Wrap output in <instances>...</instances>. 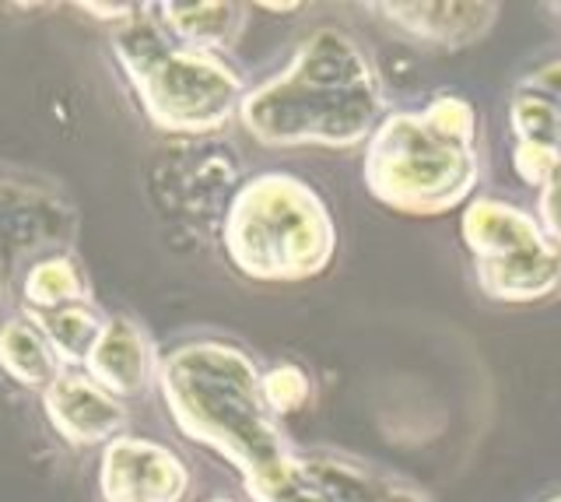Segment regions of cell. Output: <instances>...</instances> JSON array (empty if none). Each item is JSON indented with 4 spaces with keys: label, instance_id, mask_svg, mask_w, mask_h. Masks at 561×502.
<instances>
[{
    "label": "cell",
    "instance_id": "11",
    "mask_svg": "<svg viewBox=\"0 0 561 502\" xmlns=\"http://www.w3.org/2000/svg\"><path fill=\"white\" fill-rule=\"evenodd\" d=\"M158 369H162V358H158L148 331L130 317H113L105 323L99 349L84 366V373L119 401L148 393L151 384H158Z\"/></svg>",
    "mask_w": 561,
    "mask_h": 502
},
{
    "label": "cell",
    "instance_id": "26",
    "mask_svg": "<svg viewBox=\"0 0 561 502\" xmlns=\"http://www.w3.org/2000/svg\"><path fill=\"white\" fill-rule=\"evenodd\" d=\"M263 11H298L302 4H260Z\"/></svg>",
    "mask_w": 561,
    "mask_h": 502
},
{
    "label": "cell",
    "instance_id": "4",
    "mask_svg": "<svg viewBox=\"0 0 561 502\" xmlns=\"http://www.w3.org/2000/svg\"><path fill=\"white\" fill-rule=\"evenodd\" d=\"M221 247L242 278L298 285L337 256V221L320 190L291 172H260L242 180L221 221Z\"/></svg>",
    "mask_w": 561,
    "mask_h": 502
},
{
    "label": "cell",
    "instance_id": "2",
    "mask_svg": "<svg viewBox=\"0 0 561 502\" xmlns=\"http://www.w3.org/2000/svg\"><path fill=\"white\" fill-rule=\"evenodd\" d=\"M158 390L186 440L232 464L245 489L295 460L280 419L263 401V373L232 341H186L162 358Z\"/></svg>",
    "mask_w": 561,
    "mask_h": 502
},
{
    "label": "cell",
    "instance_id": "27",
    "mask_svg": "<svg viewBox=\"0 0 561 502\" xmlns=\"http://www.w3.org/2000/svg\"><path fill=\"white\" fill-rule=\"evenodd\" d=\"M204 502H239V499H232V495H210V499H204Z\"/></svg>",
    "mask_w": 561,
    "mask_h": 502
},
{
    "label": "cell",
    "instance_id": "21",
    "mask_svg": "<svg viewBox=\"0 0 561 502\" xmlns=\"http://www.w3.org/2000/svg\"><path fill=\"white\" fill-rule=\"evenodd\" d=\"M513 169H516V176H519L526 186L543 190L551 180H558V176H561V148L516 141V151H513Z\"/></svg>",
    "mask_w": 561,
    "mask_h": 502
},
{
    "label": "cell",
    "instance_id": "9",
    "mask_svg": "<svg viewBox=\"0 0 561 502\" xmlns=\"http://www.w3.org/2000/svg\"><path fill=\"white\" fill-rule=\"evenodd\" d=\"M43 411L57 436L78 449L110 446L123 436L130 414L119 397L99 387L88 373H64L49 390H43Z\"/></svg>",
    "mask_w": 561,
    "mask_h": 502
},
{
    "label": "cell",
    "instance_id": "10",
    "mask_svg": "<svg viewBox=\"0 0 561 502\" xmlns=\"http://www.w3.org/2000/svg\"><path fill=\"white\" fill-rule=\"evenodd\" d=\"M379 11L386 22L397 25L403 36H411L425 46L435 49H467L473 43H481L499 22V4H443V0H432V4H368Z\"/></svg>",
    "mask_w": 561,
    "mask_h": 502
},
{
    "label": "cell",
    "instance_id": "28",
    "mask_svg": "<svg viewBox=\"0 0 561 502\" xmlns=\"http://www.w3.org/2000/svg\"><path fill=\"white\" fill-rule=\"evenodd\" d=\"M551 11H558V19H561V0H558V4H551Z\"/></svg>",
    "mask_w": 561,
    "mask_h": 502
},
{
    "label": "cell",
    "instance_id": "24",
    "mask_svg": "<svg viewBox=\"0 0 561 502\" xmlns=\"http://www.w3.org/2000/svg\"><path fill=\"white\" fill-rule=\"evenodd\" d=\"M78 8L88 11V14H95V19H102V22H113L116 28L127 25L140 11V4H78Z\"/></svg>",
    "mask_w": 561,
    "mask_h": 502
},
{
    "label": "cell",
    "instance_id": "25",
    "mask_svg": "<svg viewBox=\"0 0 561 502\" xmlns=\"http://www.w3.org/2000/svg\"><path fill=\"white\" fill-rule=\"evenodd\" d=\"M11 285H14V282H11V274L4 271V264H0V296H8Z\"/></svg>",
    "mask_w": 561,
    "mask_h": 502
},
{
    "label": "cell",
    "instance_id": "19",
    "mask_svg": "<svg viewBox=\"0 0 561 502\" xmlns=\"http://www.w3.org/2000/svg\"><path fill=\"white\" fill-rule=\"evenodd\" d=\"M508 127L516 141L561 148V106L537 92H519L508 106Z\"/></svg>",
    "mask_w": 561,
    "mask_h": 502
},
{
    "label": "cell",
    "instance_id": "20",
    "mask_svg": "<svg viewBox=\"0 0 561 502\" xmlns=\"http://www.w3.org/2000/svg\"><path fill=\"white\" fill-rule=\"evenodd\" d=\"M316 384L309 369H302L298 362H277L267 373H263V401L277 414H295L312 404Z\"/></svg>",
    "mask_w": 561,
    "mask_h": 502
},
{
    "label": "cell",
    "instance_id": "29",
    "mask_svg": "<svg viewBox=\"0 0 561 502\" xmlns=\"http://www.w3.org/2000/svg\"><path fill=\"white\" fill-rule=\"evenodd\" d=\"M543 502H561V495H551V499H543Z\"/></svg>",
    "mask_w": 561,
    "mask_h": 502
},
{
    "label": "cell",
    "instance_id": "14",
    "mask_svg": "<svg viewBox=\"0 0 561 502\" xmlns=\"http://www.w3.org/2000/svg\"><path fill=\"white\" fill-rule=\"evenodd\" d=\"M0 369L25 390H49L64 376V362L32 317L0 323Z\"/></svg>",
    "mask_w": 561,
    "mask_h": 502
},
{
    "label": "cell",
    "instance_id": "3",
    "mask_svg": "<svg viewBox=\"0 0 561 502\" xmlns=\"http://www.w3.org/2000/svg\"><path fill=\"white\" fill-rule=\"evenodd\" d=\"M478 134V110L463 95H438L417 113H386L365 141V190L414 218L467 207L481 183Z\"/></svg>",
    "mask_w": 561,
    "mask_h": 502
},
{
    "label": "cell",
    "instance_id": "15",
    "mask_svg": "<svg viewBox=\"0 0 561 502\" xmlns=\"http://www.w3.org/2000/svg\"><path fill=\"white\" fill-rule=\"evenodd\" d=\"M22 303L28 317L57 313L67 306H84L92 303V285L84 278V267L70 253L46 256V261L32 264L22 278Z\"/></svg>",
    "mask_w": 561,
    "mask_h": 502
},
{
    "label": "cell",
    "instance_id": "18",
    "mask_svg": "<svg viewBox=\"0 0 561 502\" xmlns=\"http://www.w3.org/2000/svg\"><path fill=\"white\" fill-rule=\"evenodd\" d=\"M320 464L327 467L330 481L337 484L344 502H432L425 492H417L414 484L400 481L393 475L373 471L351 457L341 454H320Z\"/></svg>",
    "mask_w": 561,
    "mask_h": 502
},
{
    "label": "cell",
    "instance_id": "7",
    "mask_svg": "<svg viewBox=\"0 0 561 502\" xmlns=\"http://www.w3.org/2000/svg\"><path fill=\"white\" fill-rule=\"evenodd\" d=\"M78 236V212L57 186L0 172V264L22 285L32 264L70 253Z\"/></svg>",
    "mask_w": 561,
    "mask_h": 502
},
{
    "label": "cell",
    "instance_id": "16",
    "mask_svg": "<svg viewBox=\"0 0 561 502\" xmlns=\"http://www.w3.org/2000/svg\"><path fill=\"white\" fill-rule=\"evenodd\" d=\"M32 320L43 327L53 352H57V358L70 369L88 366V358H92V352L99 349V341L105 334V323H110L92 303L67 306V309H57V313H43Z\"/></svg>",
    "mask_w": 561,
    "mask_h": 502
},
{
    "label": "cell",
    "instance_id": "5",
    "mask_svg": "<svg viewBox=\"0 0 561 502\" xmlns=\"http://www.w3.org/2000/svg\"><path fill=\"white\" fill-rule=\"evenodd\" d=\"M140 4L127 25L113 32L116 64L127 75L140 110L158 130L207 137L232 124L245 99V81L221 54L183 46Z\"/></svg>",
    "mask_w": 561,
    "mask_h": 502
},
{
    "label": "cell",
    "instance_id": "6",
    "mask_svg": "<svg viewBox=\"0 0 561 502\" xmlns=\"http://www.w3.org/2000/svg\"><path fill=\"white\" fill-rule=\"evenodd\" d=\"M460 236L488 299L530 306L561 292V247L519 204L473 197L463 207Z\"/></svg>",
    "mask_w": 561,
    "mask_h": 502
},
{
    "label": "cell",
    "instance_id": "17",
    "mask_svg": "<svg viewBox=\"0 0 561 502\" xmlns=\"http://www.w3.org/2000/svg\"><path fill=\"white\" fill-rule=\"evenodd\" d=\"M253 502H344L341 489L330 481L320 454H295V460L274 478L253 484Z\"/></svg>",
    "mask_w": 561,
    "mask_h": 502
},
{
    "label": "cell",
    "instance_id": "13",
    "mask_svg": "<svg viewBox=\"0 0 561 502\" xmlns=\"http://www.w3.org/2000/svg\"><path fill=\"white\" fill-rule=\"evenodd\" d=\"M175 39L193 49H207V54H221L232 49L239 36L245 32V8L242 4H225V0H207V4H151Z\"/></svg>",
    "mask_w": 561,
    "mask_h": 502
},
{
    "label": "cell",
    "instance_id": "23",
    "mask_svg": "<svg viewBox=\"0 0 561 502\" xmlns=\"http://www.w3.org/2000/svg\"><path fill=\"white\" fill-rule=\"evenodd\" d=\"M523 92H537L561 106V60H551V64H543L540 71H534L523 81Z\"/></svg>",
    "mask_w": 561,
    "mask_h": 502
},
{
    "label": "cell",
    "instance_id": "8",
    "mask_svg": "<svg viewBox=\"0 0 561 502\" xmlns=\"http://www.w3.org/2000/svg\"><path fill=\"white\" fill-rule=\"evenodd\" d=\"M190 467L172 446L127 436L113 440L99 460V495L102 502H186Z\"/></svg>",
    "mask_w": 561,
    "mask_h": 502
},
{
    "label": "cell",
    "instance_id": "22",
    "mask_svg": "<svg viewBox=\"0 0 561 502\" xmlns=\"http://www.w3.org/2000/svg\"><path fill=\"white\" fill-rule=\"evenodd\" d=\"M537 218L543 225V232H548L558 247H561V176L551 180L548 186L540 190L537 197Z\"/></svg>",
    "mask_w": 561,
    "mask_h": 502
},
{
    "label": "cell",
    "instance_id": "1",
    "mask_svg": "<svg viewBox=\"0 0 561 502\" xmlns=\"http://www.w3.org/2000/svg\"><path fill=\"white\" fill-rule=\"evenodd\" d=\"M242 127L267 148H358L386 119L376 60L337 25H320L298 43L280 75L245 92Z\"/></svg>",
    "mask_w": 561,
    "mask_h": 502
},
{
    "label": "cell",
    "instance_id": "12",
    "mask_svg": "<svg viewBox=\"0 0 561 502\" xmlns=\"http://www.w3.org/2000/svg\"><path fill=\"white\" fill-rule=\"evenodd\" d=\"M186 159L175 162L172 172V194L186 215H221L232 204L239 183V162L232 159V148L204 145L197 151H183Z\"/></svg>",
    "mask_w": 561,
    "mask_h": 502
}]
</instances>
